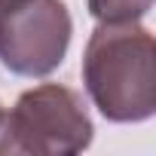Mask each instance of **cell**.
I'll return each instance as SVG.
<instances>
[{
	"label": "cell",
	"instance_id": "obj_2",
	"mask_svg": "<svg viewBox=\"0 0 156 156\" xmlns=\"http://www.w3.org/2000/svg\"><path fill=\"white\" fill-rule=\"evenodd\" d=\"M92 135L83 95L61 83L22 92L12 110L0 116V153L9 156H73L92 144Z\"/></svg>",
	"mask_w": 156,
	"mask_h": 156
},
{
	"label": "cell",
	"instance_id": "obj_6",
	"mask_svg": "<svg viewBox=\"0 0 156 156\" xmlns=\"http://www.w3.org/2000/svg\"><path fill=\"white\" fill-rule=\"evenodd\" d=\"M0 116H3V104H0Z\"/></svg>",
	"mask_w": 156,
	"mask_h": 156
},
{
	"label": "cell",
	"instance_id": "obj_5",
	"mask_svg": "<svg viewBox=\"0 0 156 156\" xmlns=\"http://www.w3.org/2000/svg\"><path fill=\"white\" fill-rule=\"evenodd\" d=\"M22 3V0H0V16H3V12H9L12 6H19Z\"/></svg>",
	"mask_w": 156,
	"mask_h": 156
},
{
	"label": "cell",
	"instance_id": "obj_3",
	"mask_svg": "<svg viewBox=\"0 0 156 156\" xmlns=\"http://www.w3.org/2000/svg\"><path fill=\"white\" fill-rule=\"evenodd\" d=\"M70 34L64 0H22L0 16V61L19 76H49L61 67Z\"/></svg>",
	"mask_w": 156,
	"mask_h": 156
},
{
	"label": "cell",
	"instance_id": "obj_4",
	"mask_svg": "<svg viewBox=\"0 0 156 156\" xmlns=\"http://www.w3.org/2000/svg\"><path fill=\"white\" fill-rule=\"evenodd\" d=\"M153 9V0H89L95 22H141Z\"/></svg>",
	"mask_w": 156,
	"mask_h": 156
},
{
	"label": "cell",
	"instance_id": "obj_1",
	"mask_svg": "<svg viewBox=\"0 0 156 156\" xmlns=\"http://www.w3.org/2000/svg\"><path fill=\"white\" fill-rule=\"evenodd\" d=\"M83 86L110 122L156 113V43L141 22H98L83 49Z\"/></svg>",
	"mask_w": 156,
	"mask_h": 156
}]
</instances>
